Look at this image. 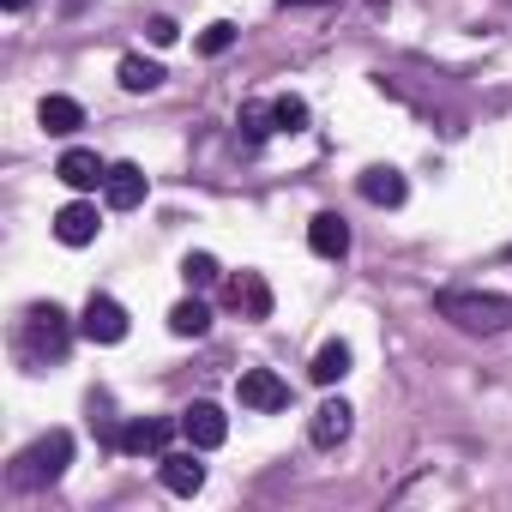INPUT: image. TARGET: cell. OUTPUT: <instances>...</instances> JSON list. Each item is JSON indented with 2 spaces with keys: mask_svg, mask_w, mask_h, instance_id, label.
Returning a JSON list of instances; mask_svg holds the SVG:
<instances>
[{
  "mask_svg": "<svg viewBox=\"0 0 512 512\" xmlns=\"http://www.w3.org/2000/svg\"><path fill=\"white\" fill-rule=\"evenodd\" d=\"M434 314L452 320L458 332H512V296H494V290H440L434 296Z\"/></svg>",
  "mask_w": 512,
  "mask_h": 512,
  "instance_id": "cell-1",
  "label": "cell"
},
{
  "mask_svg": "<svg viewBox=\"0 0 512 512\" xmlns=\"http://www.w3.org/2000/svg\"><path fill=\"white\" fill-rule=\"evenodd\" d=\"M67 344H73V320H67V308H55V302H31L25 320H19V356H25L31 368H43V362H61Z\"/></svg>",
  "mask_w": 512,
  "mask_h": 512,
  "instance_id": "cell-2",
  "label": "cell"
},
{
  "mask_svg": "<svg viewBox=\"0 0 512 512\" xmlns=\"http://www.w3.org/2000/svg\"><path fill=\"white\" fill-rule=\"evenodd\" d=\"M67 464H73V434H67V428H49L37 446H25V452L13 458L7 482L31 494V488H49V482H61V476H67Z\"/></svg>",
  "mask_w": 512,
  "mask_h": 512,
  "instance_id": "cell-3",
  "label": "cell"
},
{
  "mask_svg": "<svg viewBox=\"0 0 512 512\" xmlns=\"http://www.w3.org/2000/svg\"><path fill=\"white\" fill-rule=\"evenodd\" d=\"M235 398H241V410H260V416L290 410V386H284L272 368H247V374L235 380Z\"/></svg>",
  "mask_w": 512,
  "mask_h": 512,
  "instance_id": "cell-4",
  "label": "cell"
},
{
  "mask_svg": "<svg viewBox=\"0 0 512 512\" xmlns=\"http://www.w3.org/2000/svg\"><path fill=\"white\" fill-rule=\"evenodd\" d=\"M79 338H91V344H121V338H127V308H121L115 296H91L85 314H79Z\"/></svg>",
  "mask_w": 512,
  "mask_h": 512,
  "instance_id": "cell-5",
  "label": "cell"
},
{
  "mask_svg": "<svg viewBox=\"0 0 512 512\" xmlns=\"http://www.w3.org/2000/svg\"><path fill=\"white\" fill-rule=\"evenodd\" d=\"M181 440H187V446H199V452H217V446L229 440V416H223L217 404H205V398H199V404H187V410H181Z\"/></svg>",
  "mask_w": 512,
  "mask_h": 512,
  "instance_id": "cell-6",
  "label": "cell"
},
{
  "mask_svg": "<svg viewBox=\"0 0 512 512\" xmlns=\"http://www.w3.org/2000/svg\"><path fill=\"white\" fill-rule=\"evenodd\" d=\"M145 193H151V181H145L139 163H109V181H103V205L109 211H139Z\"/></svg>",
  "mask_w": 512,
  "mask_h": 512,
  "instance_id": "cell-7",
  "label": "cell"
},
{
  "mask_svg": "<svg viewBox=\"0 0 512 512\" xmlns=\"http://www.w3.org/2000/svg\"><path fill=\"white\" fill-rule=\"evenodd\" d=\"M356 193H362L368 205H380V211H398V205L410 199V181H404L392 163H374V169L356 175Z\"/></svg>",
  "mask_w": 512,
  "mask_h": 512,
  "instance_id": "cell-8",
  "label": "cell"
},
{
  "mask_svg": "<svg viewBox=\"0 0 512 512\" xmlns=\"http://www.w3.org/2000/svg\"><path fill=\"white\" fill-rule=\"evenodd\" d=\"M350 428H356V410H350L344 398H326V404L314 410V422H308V440H314L320 452H338V446L350 440Z\"/></svg>",
  "mask_w": 512,
  "mask_h": 512,
  "instance_id": "cell-9",
  "label": "cell"
},
{
  "mask_svg": "<svg viewBox=\"0 0 512 512\" xmlns=\"http://www.w3.org/2000/svg\"><path fill=\"white\" fill-rule=\"evenodd\" d=\"M157 476H163V488H169V494L193 500V494L205 488V464H199V446H187V452H163V458H157Z\"/></svg>",
  "mask_w": 512,
  "mask_h": 512,
  "instance_id": "cell-10",
  "label": "cell"
},
{
  "mask_svg": "<svg viewBox=\"0 0 512 512\" xmlns=\"http://www.w3.org/2000/svg\"><path fill=\"white\" fill-rule=\"evenodd\" d=\"M55 175L73 187V193H97L103 181H109V163L97 157V151H85V145H73V151H61V163H55Z\"/></svg>",
  "mask_w": 512,
  "mask_h": 512,
  "instance_id": "cell-11",
  "label": "cell"
},
{
  "mask_svg": "<svg viewBox=\"0 0 512 512\" xmlns=\"http://www.w3.org/2000/svg\"><path fill=\"white\" fill-rule=\"evenodd\" d=\"M169 434H181V422H163V416H133V422L115 434V446H121V452H133V458H145V452H163V446H169Z\"/></svg>",
  "mask_w": 512,
  "mask_h": 512,
  "instance_id": "cell-12",
  "label": "cell"
},
{
  "mask_svg": "<svg viewBox=\"0 0 512 512\" xmlns=\"http://www.w3.org/2000/svg\"><path fill=\"white\" fill-rule=\"evenodd\" d=\"M97 229H103V217H97V205H85V199H73V205L55 211V241H61V247H91Z\"/></svg>",
  "mask_w": 512,
  "mask_h": 512,
  "instance_id": "cell-13",
  "label": "cell"
},
{
  "mask_svg": "<svg viewBox=\"0 0 512 512\" xmlns=\"http://www.w3.org/2000/svg\"><path fill=\"white\" fill-rule=\"evenodd\" d=\"M229 308H235L241 320H272V290H266V278H260V272H241V278L229 284Z\"/></svg>",
  "mask_w": 512,
  "mask_h": 512,
  "instance_id": "cell-14",
  "label": "cell"
},
{
  "mask_svg": "<svg viewBox=\"0 0 512 512\" xmlns=\"http://www.w3.org/2000/svg\"><path fill=\"white\" fill-rule=\"evenodd\" d=\"M308 247L320 253V260H344V253H350V223H344L338 211H320V217L308 223Z\"/></svg>",
  "mask_w": 512,
  "mask_h": 512,
  "instance_id": "cell-15",
  "label": "cell"
},
{
  "mask_svg": "<svg viewBox=\"0 0 512 512\" xmlns=\"http://www.w3.org/2000/svg\"><path fill=\"white\" fill-rule=\"evenodd\" d=\"M37 127H43V133H55V139H67V133H79V127H85V109H79L73 97H61V91H55V97H43V103H37Z\"/></svg>",
  "mask_w": 512,
  "mask_h": 512,
  "instance_id": "cell-16",
  "label": "cell"
},
{
  "mask_svg": "<svg viewBox=\"0 0 512 512\" xmlns=\"http://www.w3.org/2000/svg\"><path fill=\"white\" fill-rule=\"evenodd\" d=\"M350 362H356V356H350V344H344V338H332V344H320V350H314V368H308V374H314V386H338V380L350 374Z\"/></svg>",
  "mask_w": 512,
  "mask_h": 512,
  "instance_id": "cell-17",
  "label": "cell"
},
{
  "mask_svg": "<svg viewBox=\"0 0 512 512\" xmlns=\"http://www.w3.org/2000/svg\"><path fill=\"white\" fill-rule=\"evenodd\" d=\"M169 332H175V338H205V332H211V308H205L199 296L175 302V308H169Z\"/></svg>",
  "mask_w": 512,
  "mask_h": 512,
  "instance_id": "cell-18",
  "label": "cell"
},
{
  "mask_svg": "<svg viewBox=\"0 0 512 512\" xmlns=\"http://www.w3.org/2000/svg\"><path fill=\"white\" fill-rule=\"evenodd\" d=\"M272 133H278V121H272V103H247V109H241V145H247V151H260Z\"/></svg>",
  "mask_w": 512,
  "mask_h": 512,
  "instance_id": "cell-19",
  "label": "cell"
},
{
  "mask_svg": "<svg viewBox=\"0 0 512 512\" xmlns=\"http://www.w3.org/2000/svg\"><path fill=\"white\" fill-rule=\"evenodd\" d=\"M157 85H163V67H157V61H145V55H127V61H121V91L145 97V91H157Z\"/></svg>",
  "mask_w": 512,
  "mask_h": 512,
  "instance_id": "cell-20",
  "label": "cell"
},
{
  "mask_svg": "<svg viewBox=\"0 0 512 512\" xmlns=\"http://www.w3.org/2000/svg\"><path fill=\"white\" fill-rule=\"evenodd\" d=\"M181 278H187V290H211L223 272H217L211 253H187V260H181Z\"/></svg>",
  "mask_w": 512,
  "mask_h": 512,
  "instance_id": "cell-21",
  "label": "cell"
},
{
  "mask_svg": "<svg viewBox=\"0 0 512 512\" xmlns=\"http://www.w3.org/2000/svg\"><path fill=\"white\" fill-rule=\"evenodd\" d=\"M272 121H278V133H302L308 127V103L302 97H278L272 103Z\"/></svg>",
  "mask_w": 512,
  "mask_h": 512,
  "instance_id": "cell-22",
  "label": "cell"
},
{
  "mask_svg": "<svg viewBox=\"0 0 512 512\" xmlns=\"http://www.w3.org/2000/svg\"><path fill=\"white\" fill-rule=\"evenodd\" d=\"M199 49H205V55H229V49H235V25H229V19H217V25H205V37H199Z\"/></svg>",
  "mask_w": 512,
  "mask_h": 512,
  "instance_id": "cell-23",
  "label": "cell"
},
{
  "mask_svg": "<svg viewBox=\"0 0 512 512\" xmlns=\"http://www.w3.org/2000/svg\"><path fill=\"white\" fill-rule=\"evenodd\" d=\"M145 37H151V43H157V49H169V43H175V37H181V25H175V19H163V13H157V19H151V25H145Z\"/></svg>",
  "mask_w": 512,
  "mask_h": 512,
  "instance_id": "cell-24",
  "label": "cell"
},
{
  "mask_svg": "<svg viewBox=\"0 0 512 512\" xmlns=\"http://www.w3.org/2000/svg\"><path fill=\"white\" fill-rule=\"evenodd\" d=\"M0 7H7V13H25V0H0Z\"/></svg>",
  "mask_w": 512,
  "mask_h": 512,
  "instance_id": "cell-25",
  "label": "cell"
},
{
  "mask_svg": "<svg viewBox=\"0 0 512 512\" xmlns=\"http://www.w3.org/2000/svg\"><path fill=\"white\" fill-rule=\"evenodd\" d=\"M506 260H512V247H506Z\"/></svg>",
  "mask_w": 512,
  "mask_h": 512,
  "instance_id": "cell-26",
  "label": "cell"
}]
</instances>
